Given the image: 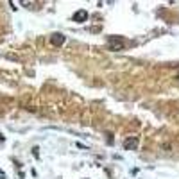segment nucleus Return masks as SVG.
Segmentation results:
<instances>
[{
  "instance_id": "nucleus-4",
  "label": "nucleus",
  "mask_w": 179,
  "mask_h": 179,
  "mask_svg": "<svg viewBox=\"0 0 179 179\" xmlns=\"http://www.w3.org/2000/svg\"><path fill=\"white\" fill-rule=\"evenodd\" d=\"M136 143H138V140H136V138H133V140H127V142L124 143V147H125V149H134V147H136Z\"/></svg>"
},
{
  "instance_id": "nucleus-2",
  "label": "nucleus",
  "mask_w": 179,
  "mask_h": 179,
  "mask_svg": "<svg viewBox=\"0 0 179 179\" xmlns=\"http://www.w3.org/2000/svg\"><path fill=\"white\" fill-rule=\"evenodd\" d=\"M86 18H88V13H86V11H77V13L73 14V22H79V23L86 22Z\"/></svg>"
},
{
  "instance_id": "nucleus-1",
  "label": "nucleus",
  "mask_w": 179,
  "mask_h": 179,
  "mask_svg": "<svg viewBox=\"0 0 179 179\" xmlns=\"http://www.w3.org/2000/svg\"><path fill=\"white\" fill-rule=\"evenodd\" d=\"M107 43H109V47H111V48H115V50H122V48H124V45H125V41H124L122 38H116V36H115V38L111 36V38L107 39Z\"/></svg>"
},
{
  "instance_id": "nucleus-3",
  "label": "nucleus",
  "mask_w": 179,
  "mask_h": 179,
  "mask_svg": "<svg viewBox=\"0 0 179 179\" xmlns=\"http://www.w3.org/2000/svg\"><path fill=\"white\" fill-rule=\"evenodd\" d=\"M52 43H54V45H63V43H65V36L63 34H54L52 36Z\"/></svg>"
}]
</instances>
